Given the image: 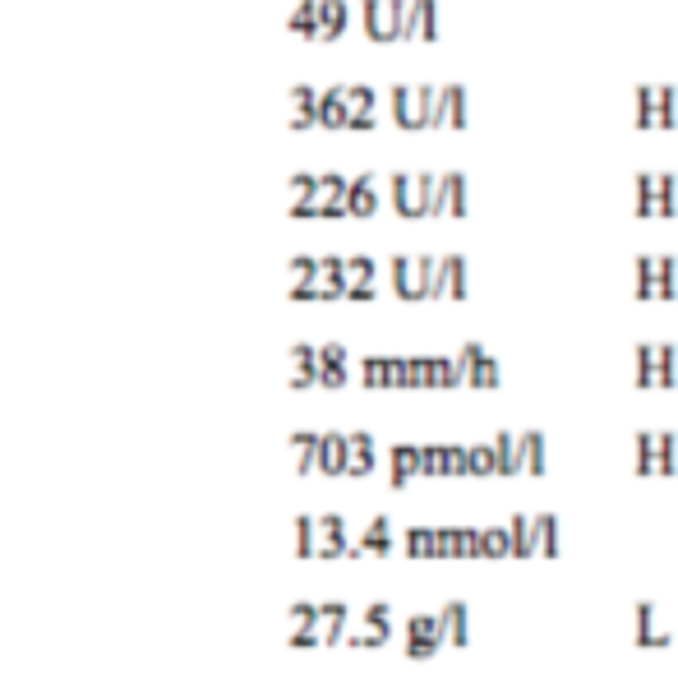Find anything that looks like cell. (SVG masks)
I'll list each match as a JSON object with an SVG mask.
<instances>
[{
  "label": "cell",
  "instance_id": "e575fe53",
  "mask_svg": "<svg viewBox=\"0 0 678 697\" xmlns=\"http://www.w3.org/2000/svg\"><path fill=\"white\" fill-rule=\"evenodd\" d=\"M632 384L642 388V393H651L655 388V351H651V342H637V379Z\"/></svg>",
  "mask_w": 678,
  "mask_h": 697
},
{
  "label": "cell",
  "instance_id": "30bf717a",
  "mask_svg": "<svg viewBox=\"0 0 678 697\" xmlns=\"http://www.w3.org/2000/svg\"><path fill=\"white\" fill-rule=\"evenodd\" d=\"M314 467H319L323 476H342V467H346V434H319Z\"/></svg>",
  "mask_w": 678,
  "mask_h": 697
},
{
  "label": "cell",
  "instance_id": "f35d334b",
  "mask_svg": "<svg viewBox=\"0 0 678 697\" xmlns=\"http://www.w3.org/2000/svg\"><path fill=\"white\" fill-rule=\"evenodd\" d=\"M360 384L365 388H388V361H383V356L360 361Z\"/></svg>",
  "mask_w": 678,
  "mask_h": 697
},
{
  "label": "cell",
  "instance_id": "9a60e30c",
  "mask_svg": "<svg viewBox=\"0 0 678 697\" xmlns=\"http://www.w3.org/2000/svg\"><path fill=\"white\" fill-rule=\"evenodd\" d=\"M411 33L420 42H439V0H411Z\"/></svg>",
  "mask_w": 678,
  "mask_h": 697
},
{
  "label": "cell",
  "instance_id": "bcb514c9",
  "mask_svg": "<svg viewBox=\"0 0 678 697\" xmlns=\"http://www.w3.org/2000/svg\"><path fill=\"white\" fill-rule=\"evenodd\" d=\"M674 277H678V264L669 254H660V259H655V287H674Z\"/></svg>",
  "mask_w": 678,
  "mask_h": 697
},
{
  "label": "cell",
  "instance_id": "7bdbcfd3",
  "mask_svg": "<svg viewBox=\"0 0 678 697\" xmlns=\"http://www.w3.org/2000/svg\"><path fill=\"white\" fill-rule=\"evenodd\" d=\"M443 476H466V448L443 444Z\"/></svg>",
  "mask_w": 678,
  "mask_h": 697
},
{
  "label": "cell",
  "instance_id": "ab89813d",
  "mask_svg": "<svg viewBox=\"0 0 678 697\" xmlns=\"http://www.w3.org/2000/svg\"><path fill=\"white\" fill-rule=\"evenodd\" d=\"M416 471L420 476H443V444L416 448Z\"/></svg>",
  "mask_w": 678,
  "mask_h": 697
},
{
  "label": "cell",
  "instance_id": "d6a6232c",
  "mask_svg": "<svg viewBox=\"0 0 678 697\" xmlns=\"http://www.w3.org/2000/svg\"><path fill=\"white\" fill-rule=\"evenodd\" d=\"M429 379H434V388H462L457 361H443V356H429Z\"/></svg>",
  "mask_w": 678,
  "mask_h": 697
},
{
  "label": "cell",
  "instance_id": "7c38bea8",
  "mask_svg": "<svg viewBox=\"0 0 678 697\" xmlns=\"http://www.w3.org/2000/svg\"><path fill=\"white\" fill-rule=\"evenodd\" d=\"M360 554H393V522L388 517H374L365 536L351 545V559H360Z\"/></svg>",
  "mask_w": 678,
  "mask_h": 697
},
{
  "label": "cell",
  "instance_id": "b9f144b4",
  "mask_svg": "<svg viewBox=\"0 0 678 697\" xmlns=\"http://www.w3.org/2000/svg\"><path fill=\"white\" fill-rule=\"evenodd\" d=\"M342 264H346V282H374V273H379V264L365 259V254L360 259H342Z\"/></svg>",
  "mask_w": 678,
  "mask_h": 697
},
{
  "label": "cell",
  "instance_id": "f546056e",
  "mask_svg": "<svg viewBox=\"0 0 678 697\" xmlns=\"http://www.w3.org/2000/svg\"><path fill=\"white\" fill-rule=\"evenodd\" d=\"M632 268H637V287H632V296H637V301H655V259H651V254H637V264H632Z\"/></svg>",
  "mask_w": 678,
  "mask_h": 697
},
{
  "label": "cell",
  "instance_id": "ee69618b",
  "mask_svg": "<svg viewBox=\"0 0 678 697\" xmlns=\"http://www.w3.org/2000/svg\"><path fill=\"white\" fill-rule=\"evenodd\" d=\"M448 296V264L434 259V273H429V301H443Z\"/></svg>",
  "mask_w": 678,
  "mask_h": 697
},
{
  "label": "cell",
  "instance_id": "cb8c5ba5",
  "mask_svg": "<svg viewBox=\"0 0 678 697\" xmlns=\"http://www.w3.org/2000/svg\"><path fill=\"white\" fill-rule=\"evenodd\" d=\"M632 190H637V204H632L637 222L655 217V176H651V171H637V176H632Z\"/></svg>",
  "mask_w": 678,
  "mask_h": 697
},
{
  "label": "cell",
  "instance_id": "6da1fadb",
  "mask_svg": "<svg viewBox=\"0 0 678 697\" xmlns=\"http://www.w3.org/2000/svg\"><path fill=\"white\" fill-rule=\"evenodd\" d=\"M429 273H434V259H406L397 254L393 259V291L402 301H429Z\"/></svg>",
  "mask_w": 678,
  "mask_h": 697
},
{
  "label": "cell",
  "instance_id": "44dd1931",
  "mask_svg": "<svg viewBox=\"0 0 678 697\" xmlns=\"http://www.w3.org/2000/svg\"><path fill=\"white\" fill-rule=\"evenodd\" d=\"M508 545H512V559H531L536 545H531V517L512 513L508 517Z\"/></svg>",
  "mask_w": 678,
  "mask_h": 697
},
{
  "label": "cell",
  "instance_id": "1f68e13d",
  "mask_svg": "<svg viewBox=\"0 0 678 697\" xmlns=\"http://www.w3.org/2000/svg\"><path fill=\"white\" fill-rule=\"evenodd\" d=\"M452 559H485V554H480V527L452 531Z\"/></svg>",
  "mask_w": 678,
  "mask_h": 697
},
{
  "label": "cell",
  "instance_id": "7a4b0ae2",
  "mask_svg": "<svg viewBox=\"0 0 678 697\" xmlns=\"http://www.w3.org/2000/svg\"><path fill=\"white\" fill-rule=\"evenodd\" d=\"M434 185H439V176H429V171H420V176H402V171H397L393 176V208L402 217H425V204H429V194H434Z\"/></svg>",
  "mask_w": 678,
  "mask_h": 697
},
{
  "label": "cell",
  "instance_id": "ba28073f",
  "mask_svg": "<svg viewBox=\"0 0 678 697\" xmlns=\"http://www.w3.org/2000/svg\"><path fill=\"white\" fill-rule=\"evenodd\" d=\"M360 19H365V33L374 37V42H393V37H397V24H393L388 0H360Z\"/></svg>",
  "mask_w": 678,
  "mask_h": 697
},
{
  "label": "cell",
  "instance_id": "83f0119b",
  "mask_svg": "<svg viewBox=\"0 0 678 697\" xmlns=\"http://www.w3.org/2000/svg\"><path fill=\"white\" fill-rule=\"evenodd\" d=\"M319 125H328V130H342V125H346L342 88H328V93H319Z\"/></svg>",
  "mask_w": 678,
  "mask_h": 697
},
{
  "label": "cell",
  "instance_id": "d590c367",
  "mask_svg": "<svg viewBox=\"0 0 678 697\" xmlns=\"http://www.w3.org/2000/svg\"><path fill=\"white\" fill-rule=\"evenodd\" d=\"M466 476H494V448L489 444L466 448Z\"/></svg>",
  "mask_w": 678,
  "mask_h": 697
},
{
  "label": "cell",
  "instance_id": "52a82bcc",
  "mask_svg": "<svg viewBox=\"0 0 678 697\" xmlns=\"http://www.w3.org/2000/svg\"><path fill=\"white\" fill-rule=\"evenodd\" d=\"M379 176L374 171H365V176H356V181H346V194H342V208L346 217H369L374 208H379Z\"/></svg>",
  "mask_w": 678,
  "mask_h": 697
},
{
  "label": "cell",
  "instance_id": "4dcf8cb0",
  "mask_svg": "<svg viewBox=\"0 0 678 697\" xmlns=\"http://www.w3.org/2000/svg\"><path fill=\"white\" fill-rule=\"evenodd\" d=\"M480 554H485V559H508L512 554L508 527H480Z\"/></svg>",
  "mask_w": 678,
  "mask_h": 697
},
{
  "label": "cell",
  "instance_id": "5b68a950",
  "mask_svg": "<svg viewBox=\"0 0 678 697\" xmlns=\"http://www.w3.org/2000/svg\"><path fill=\"white\" fill-rule=\"evenodd\" d=\"M406 656L411 661H425V656H434V651L443 647V624H439V614H411L406 619Z\"/></svg>",
  "mask_w": 678,
  "mask_h": 697
},
{
  "label": "cell",
  "instance_id": "484cf974",
  "mask_svg": "<svg viewBox=\"0 0 678 697\" xmlns=\"http://www.w3.org/2000/svg\"><path fill=\"white\" fill-rule=\"evenodd\" d=\"M632 125L646 130V134L655 130V93H651V84H637V97H632Z\"/></svg>",
  "mask_w": 678,
  "mask_h": 697
},
{
  "label": "cell",
  "instance_id": "ffe728a7",
  "mask_svg": "<svg viewBox=\"0 0 678 697\" xmlns=\"http://www.w3.org/2000/svg\"><path fill=\"white\" fill-rule=\"evenodd\" d=\"M637 647H669V633H655L651 601H637Z\"/></svg>",
  "mask_w": 678,
  "mask_h": 697
},
{
  "label": "cell",
  "instance_id": "4fadbf2b",
  "mask_svg": "<svg viewBox=\"0 0 678 697\" xmlns=\"http://www.w3.org/2000/svg\"><path fill=\"white\" fill-rule=\"evenodd\" d=\"M531 545H536V554H545V559H559V517L554 513L531 517Z\"/></svg>",
  "mask_w": 678,
  "mask_h": 697
},
{
  "label": "cell",
  "instance_id": "ac0fdd59",
  "mask_svg": "<svg viewBox=\"0 0 678 697\" xmlns=\"http://www.w3.org/2000/svg\"><path fill=\"white\" fill-rule=\"evenodd\" d=\"M411 476H420V471H416V448L397 444L393 453H388V485H393V490H402Z\"/></svg>",
  "mask_w": 678,
  "mask_h": 697
},
{
  "label": "cell",
  "instance_id": "2e32d148",
  "mask_svg": "<svg viewBox=\"0 0 678 697\" xmlns=\"http://www.w3.org/2000/svg\"><path fill=\"white\" fill-rule=\"evenodd\" d=\"M346 19H351V14H346V0H319V37H314V42H337Z\"/></svg>",
  "mask_w": 678,
  "mask_h": 697
},
{
  "label": "cell",
  "instance_id": "d4e9b609",
  "mask_svg": "<svg viewBox=\"0 0 678 697\" xmlns=\"http://www.w3.org/2000/svg\"><path fill=\"white\" fill-rule=\"evenodd\" d=\"M678 93L669 84L655 88V130H678Z\"/></svg>",
  "mask_w": 678,
  "mask_h": 697
},
{
  "label": "cell",
  "instance_id": "8fae6325",
  "mask_svg": "<svg viewBox=\"0 0 678 697\" xmlns=\"http://www.w3.org/2000/svg\"><path fill=\"white\" fill-rule=\"evenodd\" d=\"M439 624H443V642H452V647H466V642H471V614H466V601L443 605Z\"/></svg>",
  "mask_w": 678,
  "mask_h": 697
},
{
  "label": "cell",
  "instance_id": "9c48e42d",
  "mask_svg": "<svg viewBox=\"0 0 678 697\" xmlns=\"http://www.w3.org/2000/svg\"><path fill=\"white\" fill-rule=\"evenodd\" d=\"M374 471V439H369L365 430L346 434V467L342 476H369Z\"/></svg>",
  "mask_w": 678,
  "mask_h": 697
},
{
  "label": "cell",
  "instance_id": "4316f807",
  "mask_svg": "<svg viewBox=\"0 0 678 697\" xmlns=\"http://www.w3.org/2000/svg\"><path fill=\"white\" fill-rule=\"evenodd\" d=\"M678 213V181L669 171L655 176V217H674Z\"/></svg>",
  "mask_w": 678,
  "mask_h": 697
},
{
  "label": "cell",
  "instance_id": "5bb4252c",
  "mask_svg": "<svg viewBox=\"0 0 678 697\" xmlns=\"http://www.w3.org/2000/svg\"><path fill=\"white\" fill-rule=\"evenodd\" d=\"M494 476H517L522 471V453H517V434H508V430H499L494 434Z\"/></svg>",
  "mask_w": 678,
  "mask_h": 697
},
{
  "label": "cell",
  "instance_id": "277c9868",
  "mask_svg": "<svg viewBox=\"0 0 678 697\" xmlns=\"http://www.w3.org/2000/svg\"><path fill=\"white\" fill-rule=\"evenodd\" d=\"M457 370H462V384H471V388H499L503 384L499 361H489L480 342H466L462 356H457Z\"/></svg>",
  "mask_w": 678,
  "mask_h": 697
},
{
  "label": "cell",
  "instance_id": "8992f818",
  "mask_svg": "<svg viewBox=\"0 0 678 697\" xmlns=\"http://www.w3.org/2000/svg\"><path fill=\"white\" fill-rule=\"evenodd\" d=\"M434 125H448V130H466V88L462 84H443L434 93V107H429V130Z\"/></svg>",
  "mask_w": 678,
  "mask_h": 697
},
{
  "label": "cell",
  "instance_id": "d6986e66",
  "mask_svg": "<svg viewBox=\"0 0 678 697\" xmlns=\"http://www.w3.org/2000/svg\"><path fill=\"white\" fill-rule=\"evenodd\" d=\"M291 107H296V130H310V125H319V93H314L310 84L291 88Z\"/></svg>",
  "mask_w": 678,
  "mask_h": 697
},
{
  "label": "cell",
  "instance_id": "f6af8a7d",
  "mask_svg": "<svg viewBox=\"0 0 678 697\" xmlns=\"http://www.w3.org/2000/svg\"><path fill=\"white\" fill-rule=\"evenodd\" d=\"M406 554H411V559H425V554H429V527H411V531H406Z\"/></svg>",
  "mask_w": 678,
  "mask_h": 697
},
{
  "label": "cell",
  "instance_id": "3957f363",
  "mask_svg": "<svg viewBox=\"0 0 678 697\" xmlns=\"http://www.w3.org/2000/svg\"><path fill=\"white\" fill-rule=\"evenodd\" d=\"M466 217V176L462 171H443L439 185H434V194H429L425 204V217Z\"/></svg>",
  "mask_w": 678,
  "mask_h": 697
},
{
  "label": "cell",
  "instance_id": "60d3db41",
  "mask_svg": "<svg viewBox=\"0 0 678 697\" xmlns=\"http://www.w3.org/2000/svg\"><path fill=\"white\" fill-rule=\"evenodd\" d=\"M411 107H416V130H429V107H434V88H411Z\"/></svg>",
  "mask_w": 678,
  "mask_h": 697
},
{
  "label": "cell",
  "instance_id": "836d02e7",
  "mask_svg": "<svg viewBox=\"0 0 678 697\" xmlns=\"http://www.w3.org/2000/svg\"><path fill=\"white\" fill-rule=\"evenodd\" d=\"M291 33L300 37H319V0H305L296 14H291Z\"/></svg>",
  "mask_w": 678,
  "mask_h": 697
},
{
  "label": "cell",
  "instance_id": "8d00e7d4",
  "mask_svg": "<svg viewBox=\"0 0 678 697\" xmlns=\"http://www.w3.org/2000/svg\"><path fill=\"white\" fill-rule=\"evenodd\" d=\"M443 264H448V296L452 301H466V259L462 254H448V259H443Z\"/></svg>",
  "mask_w": 678,
  "mask_h": 697
},
{
  "label": "cell",
  "instance_id": "603a6c76",
  "mask_svg": "<svg viewBox=\"0 0 678 697\" xmlns=\"http://www.w3.org/2000/svg\"><path fill=\"white\" fill-rule=\"evenodd\" d=\"M632 453H637V462H632V471H637V476H655V434L651 430H637L632 434Z\"/></svg>",
  "mask_w": 678,
  "mask_h": 697
},
{
  "label": "cell",
  "instance_id": "74e56055",
  "mask_svg": "<svg viewBox=\"0 0 678 697\" xmlns=\"http://www.w3.org/2000/svg\"><path fill=\"white\" fill-rule=\"evenodd\" d=\"M393 121L402 125V130H416V107H411V88L406 84L393 88Z\"/></svg>",
  "mask_w": 678,
  "mask_h": 697
},
{
  "label": "cell",
  "instance_id": "e0dca14e",
  "mask_svg": "<svg viewBox=\"0 0 678 697\" xmlns=\"http://www.w3.org/2000/svg\"><path fill=\"white\" fill-rule=\"evenodd\" d=\"M517 453H522V471H526V476H545V434H540V430L517 434Z\"/></svg>",
  "mask_w": 678,
  "mask_h": 697
},
{
  "label": "cell",
  "instance_id": "f1b7e54d",
  "mask_svg": "<svg viewBox=\"0 0 678 697\" xmlns=\"http://www.w3.org/2000/svg\"><path fill=\"white\" fill-rule=\"evenodd\" d=\"M678 471V439L674 434H655V476H674Z\"/></svg>",
  "mask_w": 678,
  "mask_h": 697
},
{
  "label": "cell",
  "instance_id": "7402d4cb",
  "mask_svg": "<svg viewBox=\"0 0 678 697\" xmlns=\"http://www.w3.org/2000/svg\"><path fill=\"white\" fill-rule=\"evenodd\" d=\"M655 388H678V351L669 342L655 347Z\"/></svg>",
  "mask_w": 678,
  "mask_h": 697
}]
</instances>
